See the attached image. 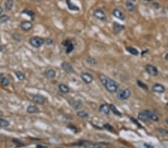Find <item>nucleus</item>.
Masks as SVG:
<instances>
[{
    "instance_id": "obj_24",
    "label": "nucleus",
    "mask_w": 168,
    "mask_h": 148,
    "mask_svg": "<svg viewBox=\"0 0 168 148\" xmlns=\"http://www.w3.org/2000/svg\"><path fill=\"white\" fill-rule=\"evenodd\" d=\"M58 89H59V91L63 94L69 93V90H70L69 86H67L65 84H60V85H58Z\"/></svg>"
},
{
    "instance_id": "obj_6",
    "label": "nucleus",
    "mask_w": 168,
    "mask_h": 148,
    "mask_svg": "<svg viewBox=\"0 0 168 148\" xmlns=\"http://www.w3.org/2000/svg\"><path fill=\"white\" fill-rule=\"evenodd\" d=\"M145 70L148 73V74H149L152 76H156L158 74V70L157 69V67L155 66L152 65V64H146V67H145Z\"/></svg>"
},
{
    "instance_id": "obj_34",
    "label": "nucleus",
    "mask_w": 168,
    "mask_h": 148,
    "mask_svg": "<svg viewBox=\"0 0 168 148\" xmlns=\"http://www.w3.org/2000/svg\"><path fill=\"white\" fill-rule=\"evenodd\" d=\"M12 142H14V144H15V145H16L17 147H23L24 146V144L22 142V141H20L19 139H16V138H13L12 139Z\"/></svg>"
},
{
    "instance_id": "obj_16",
    "label": "nucleus",
    "mask_w": 168,
    "mask_h": 148,
    "mask_svg": "<svg viewBox=\"0 0 168 148\" xmlns=\"http://www.w3.org/2000/svg\"><path fill=\"white\" fill-rule=\"evenodd\" d=\"M99 111L103 113L104 115H109V113L111 112V108H110V104L107 103H103L99 106Z\"/></svg>"
},
{
    "instance_id": "obj_10",
    "label": "nucleus",
    "mask_w": 168,
    "mask_h": 148,
    "mask_svg": "<svg viewBox=\"0 0 168 148\" xmlns=\"http://www.w3.org/2000/svg\"><path fill=\"white\" fill-rule=\"evenodd\" d=\"M81 78L87 84H91L93 81V76L91 75V73H87V72H82L81 73Z\"/></svg>"
},
{
    "instance_id": "obj_31",
    "label": "nucleus",
    "mask_w": 168,
    "mask_h": 148,
    "mask_svg": "<svg viewBox=\"0 0 168 148\" xmlns=\"http://www.w3.org/2000/svg\"><path fill=\"white\" fill-rule=\"evenodd\" d=\"M15 75H16L17 78L20 81H23L26 79L25 74L21 71H16L15 72Z\"/></svg>"
},
{
    "instance_id": "obj_30",
    "label": "nucleus",
    "mask_w": 168,
    "mask_h": 148,
    "mask_svg": "<svg viewBox=\"0 0 168 148\" xmlns=\"http://www.w3.org/2000/svg\"><path fill=\"white\" fill-rule=\"evenodd\" d=\"M10 20V17L7 14H2L0 16V23H5Z\"/></svg>"
},
{
    "instance_id": "obj_15",
    "label": "nucleus",
    "mask_w": 168,
    "mask_h": 148,
    "mask_svg": "<svg viewBox=\"0 0 168 148\" xmlns=\"http://www.w3.org/2000/svg\"><path fill=\"white\" fill-rule=\"evenodd\" d=\"M44 76L48 79H53L56 76V72L53 69H47L44 72Z\"/></svg>"
},
{
    "instance_id": "obj_17",
    "label": "nucleus",
    "mask_w": 168,
    "mask_h": 148,
    "mask_svg": "<svg viewBox=\"0 0 168 148\" xmlns=\"http://www.w3.org/2000/svg\"><path fill=\"white\" fill-rule=\"evenodd\" d=\"M124 29L125 26L122 24L119 23L114 22V23H113V29H114V32L115 34H119L123 30H124Z\"/></svg>"
},
{
    "instance_id": "obj_13",
    "label": "nucleus",
    "mask_w": 168,
    "mask_h": 148,
    "mask_svg": "<svg viewBox=\"0 0 168 148\" xmlns=\"http://www.w3.org/2000/svg\"><path fill=\"white\" fill-rule=\"evenodd\" d=\"M65 2L67 8L69 11H80V8L78 5H76L74 2H72V0H65Z\"/></svg>"
},
{
    "instance_id": "obj_2",
    "label": "nucleus",
    "mask_w": 168,
    "mask_h": 148,
    "mask_svg": "<svg viewBox=\"0 0 168 148\" xmlns=\"http://www.w3.org/2000/svg\"><path fill=\"white\" fill-rule=\"evenodd\" d=\"M73 146H78V147H84L85 148H102V144L99 143L93 142L91 141H84L81 140L77 142H75L72 144Z\"/></svg>"
},
{
    "instance_id": "obj_25",
    "label": "nucleus",
    "mask_w": 168,
    "mask_h": 148,
    "mask_svg": "<svg viewBox=\"0 0 168 148\" xmlns=\"http://www.w3.org/2000/svg\"><path fill=\"white\" fill-rule=\"evenodd\" d=\"M138 119L140 121H143V122H147V121H150L149 118L148 117V116L145 114L144 111L139 113L138 115Z\"/></svg>"
},
{
    "instance_id": "obj_40",
    "label": "nucleus",
    "mask_w": 168,
    "mask_h": 148,
    "mask_svg": "<svg viewBox=\"0 0 168 148\" xmlns=\"http://www.w3.org/2000/svg\"><path fill=\"white\" fill-rule=\"evenodd\" d=\"M37 148H46V146H44V145H41V144H38V145H37V147H36Z\"/></svg>"
},
{
    "instance_id": "obj_46",
    "label": "nucleus",
    "mask_w": 168,
    "mask_h": 148,
    "mask_svg": "<svg viewBox=\"0 0 168 148\" xmlns=\"http://www.w3.org/2000/svg\"><path fill=\"white\" fill-rule=\"evenodd\" d=\"M166 122H167V124H168V118L166 119Z\"/></svg>"
},
{
    "instance_id": "obj_42",
    "label": "nucleus",
    "mask_w": 168,
    "mask_h": 148,
    "mask_svg": "<svg viewBox=\"0 0 168 148\" xmlns=\"http://www.w3.org/2000/svg\"><path fill=\"white\" fill-rule=\"evenodd\" d=\"M3 77H4V75H3L2 73H0V80H1Z\"/></svg>"
},
{
    "instance_id": "obj_5",
    "label": "nucleus",
    "mask_w": 168,
    "mask_h": 148,
    "mask_svg": "<svg viewBox=\"0 0 168 148\" xmlns=\"http://www.w3.org/2000/svg\"><path fill=\"white\" fill-rule=\"evenodd\" d=\"M93 17H94L96 19L101 20V21H106L107 20L106 14H105V11H104L103 9H101V8L96 9V10L93 11Z\"/></svg>"
},
{
    "instance_id": "obj_35",
    "label": "nucleus",
    "mask_w": 168,
    "mask_h": 148,
    "mask_svg": "<svg viewBox=\"0 0 168 148\" xmlns=\"http://www.w3.org/2000/svg\"><path fill=\"white\" fill-rule=\"evenodd\" d=\"M13 39L17 40V41H21L22 40V36L19 35V34H14L13 35Z\"/></svg>"
},
{
    "instance_id": "obj_36",
    "label": "nucleus",
    "mask_w": 168,
    "mask_h": 148,
    "mask_svg": "<svg viewBox=\"0 0 168 148\" xmlns=\"http://www.w3.org/2000/svg\"><path fill=\"white\" fill-rule=\"evenodd\" d=\"M158 130V132H159V133L163 135H168V131L167 130V129H164L163 128H159Z\"/></svg>"
},
{
    "instance_id": "obj_33",
    "label": "nucleus",
    "mask_w": 168,
    "mask_h": 148,
    "mask_svg": "<svg viewBox=\"0 0 168 148\" xmlns=\"http://www.w3.org/2000/svg\"><path fill=\"white\" fill-rule=\"evenodd\" d=\"M1 84H2V86L6 87V86H8L9 84H10V82H9V79L7 78V77H3L2 79H1Z\"/></svg>"
},
{
    "instance_id": "obj_39",
    "label": "nucleus",
    "mask_w": 168,
    "mask_h": 148,
    "mask_svg": "<svg viewBox=\"0 0 168 148\" xmlns=\"http://www.w3.org/2000/svg\"><path fill=\"white\" fill-rule=\"evenodd\" d=\"M152 5H153V7H154L155 9H159L161 7V5L158 3V2H154L153 3H152Z\"/></svg>"
},
{
    "instance_id": "obj_26",
    "label": "nucleus",
    "mask_w": 168,
    "mask_h": 148,
    "mask_svg": "<svg viewBox=\"0 0 168 148\" xmlns=\"http://www.w3.org/2000/svg\"><path fill=\"white\" fill-rule=\"evenodd\" d=\"M126 49L127 52H129L131 55H134V56L138 55V54H139L138 50L137 49H135V48L132 47V46H127V47L126 48Z\"/></svg>"
},
{
    "instance_id": "obj_29",
    "label": "nucleus",
    "mask_w": 168,
    "mask_h": 148,
    "mask_svg": "<svg viewBox=\"0 0 168 148\" xmlns=\"http://www.w3.org/2000/svg\"><path fill=\"white\" fill-rule=\"evenodd\" d=\"M9 125H10L9 121L5 119L0 118V128H5V127H8Z\"/></svg>"
},
{
    "instance_id": "obj_47",
    "label": "nucleus",
    "mask_w": 168,
    "mask_h": 148,
    "mask_svg": "<svg viewBox=\"0 0 168 148\" xmlns=\"http://www.w3.org/2000/svg\"><path fill=\"white\" fill-rule=\"evenodd\" d=\"M130 1H132V2H135L136 0H130Z\"/></svg>"
},
{
    "instance_id": "obj_14",
    "label": "nucleus",
    "mask_w": 168,
    "mask_h": 148,
    "mask_svg": "<svg viewBox=\"0 0 168 148\" xmlns=\"http://www.w3.org/2000/svg\"><path fill=\"white\" fill-rule=\"evenodd\" d=\"M62 68L63 71L67 73H72L75 72L73 66L69 63H68V62H66V61H63V63L62 64Z\"/></svg>"
},
{
    "instance_id": "obj_37",
    "label": "nucleus",
    "mask_w": 168,
    "mask_h": 148,
    "mask_svg": "<svg viewBox=\"0 0 168 148\" xmlns=\"http://www.w3.org/2000/svg\"><path fill=\"white\" fill-rule=\"evenodd\" d=\"M44 43H46V45H52V44H53V40L50 38H48L44 40Z\"/></svg>"
},
{
    "instance_id": "obj_1",
    "label": "nucleus",
    "mask_w": 168,
    "mask_h": 148,
    "mask_svg": "<svg viewBox=\"0 0 168 148\" xmlns=\"http://www.w3.org/2000/svg\"><path fill=\"white\" fill-rule=\"evenodd\" d=\"M99 79L101 83L108 92L113 94L116 93L118 91L119 85L114 79H111L110 77L107 76L104 74H100L99 76Z\"/></svg>"
},
{
    "instance_id": "obj_4",
    "label": "nucleus",
    "mask_w": 168,
    "mask_h": 148,
    "mask_svg": "<svg viewBox=\"0 0 168 148\" xmlns=\"http://www.w3.org/2000/svg\"><path fill=\"white\" fill-rule=\"evenodd\" d=\"M131 94H132V91L130 89L125 88L120 91V92L117 94V97L120 100H126L131 97Z\"/></svg>"
},
{
    "instance_id": "obj_9",
    "label": "nucleus",
    "mask_w": 168,
    "mask_h": 148,
    "mask_svg": "<svg viewBox=\"0 0 168 148\" xmlns=\"http://www.w3.org/2000/svg\"><path fill=\"white\" fill-rule=\"evenodd\" d=\"M63 46L66 47V53L69 54L74 49V44H73V42L70 40H65L62 42Z\"/></svg>"
},
{
    "instance_id": "obj_48",
    "label": "nucleus",
    "mask_w": 168,
    "mask_h": 148,
    "mask_svg": "<svg viewBox=\"0 0 168 148\" xmlns=\"http://www.w3.org/2000/svg\"><path fill=\"white\" fill-rule=\"evenodd\" d=\"M107 148H110V147H107Z\"/></svg>"
},
{
    "instance_id": "obj_11",
    "label": "nucleus",
    "mask_w": 168,
    "mask_h": 148,
    "mask_svg": "<svg viewBox=\"0 0 168 148\" xmlns=\"http://www.w3.org/2000/svg\"><path fill=\"white\" fill-rule=\"evenodd\" d=\"M20 28L22 29V30L24 32H28L33 28V23L31 21L25 20V21H22L20 23Z\"/></svg>"
},
{
    "instance_id": "obj_45",
    "label": "nucleus",
    "mask_w": 168,
    "mask_h": 148,
    "mask_svg": "<svg viewBox=\"0 0 168 148\" xmlns=\"http://www.w3.org/2000/svg\"><path fill=\"white\" fill-rule=\"evenodd\" d=\"M165 58H166V60H167L168 61V54H167L166 56H165Z\"/></svg>"
},
{
    "instance_id": "obj_44",
    "label": "nucleus",
    "mask_w": 168,
    "mask_h": 148,
    "mask_svg": "<svg viewBox=\"0 0 168 148\" xmlns=\"http://www.w3.org/2000/svg\"><path fill=\"white\" fill-rule=\"evenodd\" d=\"M143 1H144V2H152V0H143Z\"/></svg>"
},
{
    "instance_id": "obj_41",
    "label": "nucleus",
    "mask_w": 168,
    "mask_h": 148,
    "mask_svg": "<svg viewBox=\"0 0 168 148\" xmlns=\"http://www.w3.org/2000/svg\"><path fill=\"white\" fill-rule=\"evenodd\" d=\"M2 12H3V8L0 6V16L2 14Z\"/></svg>"
},
{
    "instance_id": "obj_43",
    "label": "nucleus",
    "mask_w": 168,
    "mask_h": 148,
    "mask_svg": "<svg viewBox=\"0 0 168 148\" xmlns=\"http://www.w3.org/2000/svg\"><path fill=\"white\" fill-rule=\"evenodd\" d=\"M3 50V46L0 44V52H2Z\"/></svg>"
},
{
    "instance_id": "obj_7",
    "label": "nucleus",
    "mask_w": 168,
    "mask_h": 148,
    "mask_svg": "<svg viewBox=\"0 0 168 148\" xmlns=\"http://www.w3.org/2000/svg\"><path fill=\"white\" fill-rule=\"evenodd\" d=\"M113 16L116 17L117 19L120 20H122V21H124L126 20V15L121 10H120L119 8H114L112 11Z\"/></svg>"
},
{
    "instance_id": "obj_18",
    "label": "nucleus",
    "mask_w": 168,
    "mask_h": 148,
    "mask_svg": "<svg viewBox=\"0 0 168 148\" xmlns=\"http://www.w3.org/2000/svg\"><path fill=\"white\" fill-rule=\"evenodd\" d=\"M144 111L145 114L148 116V117L149 118L150 121H158V120H159V117H158V116L155 114V113L152 112V111H151L149 110H144Z\"/></svg>"
},
{
    "instance_id": "obj_23",
    "label": "nucleus",
    "mask_w": 168,
    "mask_h": 148,
    "mask_svg": "<svg viewBox=\"0 0 168 148\" xmlns=\"http://www.w3.org/2000/svg\"><path fill=\"white\" fill-rule=\"evenodd\" d=\"M22 14H26L27 16L31 18V20H34V18H35V16H36L35 13H34L33 11L28 10V9H25V10L22 11Z\"/></svg>"
},
{
    "instance_id": "obj_27",
    "label": "nucleus",
    "mask_w": 168,
    "mask_h": 148,
    "mask_svg": "<svg viewBox=\"0 0 168 148\" xmlns=\"http://www.w3.org/2000/svg\"><path fill=\"white\" fill-rule=\"evenodd\" d=\"M110 108H111V111H112L115 115H117L118 117L122 116V113L117 109V107L115 106L114 105L110 104Z\"/></svg>"
},
{
    "instance_id": "obj_8",
    "label": "nucleus",
    "mask_w": 168,
    "mask_h": 148,
    "mask_svg": "<svg viewBox=\"0 0 168 148\" xmlns=\"http://www.w3.org/2000/svg\"><path fill=\"white\" fill-rule=\"evenodd\" d=\"M32 100H33V102L36 104L38 105H43L46 102V98L42 96V95L40 94H33L32 95Z\"/></svg>"
},
{
    "instance_id": "obj_32",
    "label": "nucleus",
    "mask_w": 168,
    "mask_h": 148,
    "mask_svg": "<svg viewBox=\"0 0 168 148\" xmlns=\"http://www.w3.org/2000/svg\"><path fill=\"white\" fill-rule=\"evenodd\" d=\"M136 82H137V85H138L139 87L141 88L142 89H144V90H145V91H147V90H148V86H147V85L143 82L142 81H140V80H138V79Z\"/></svg>"
},
{
    "instance_id": "obj_12",
    "label": "nucleus",
    "mask_w": 168,
    "mask_h": 148,
    "mask_svg": "<svg viewBox=\"0 0 168 148\" xmlns=\"http://www.w3.org/2000/svg\"><path fill=\"white\" fill-rule=\"evenodd\" d=\"M152 91L155 92V93L163 94L165 92L166 88H165L164 85L160 84V83H156V84H154L153 86H152Z\"/></svg>"
},
{
    "instance_id": "obj_19",
    "label": "nucleus",
    "mask_w": 168,
    "mask_h": 148,
    "mask_svg": "<svg viewBox=\"0 0 168 148\" xmlns=\"http://www.w3.org/2000/svg\"><path fill=\"white\" fill-rule=\"evenodd\" d=\"M70 105H71L73 108L75 110H79V109H81V107L83 106V103H82V101L80 100H73L70 103Z\"/></svg>"
},
{
    "instance_id": "obj_28",
    "label": "nucleus",
    "mask_w": 168,
    "mask_h": 148,
    "mask_svg": "<svg viewBox=\"0 0 168 148\" xmlns=\"http://www.w3.org/2000/svg\"><path fill=\"white\" fill-rule=\"evenodd\" d=\"M77 115L78 117L83 119H86L89 117V114L85 111H77Z\"/></svg>"
},
{
    "instance_id": "obj_3",
    "label": "nucleus",
    "mask_w": 168,
    "mask_h": 148,
    "mask_svg": "<svg viewBox=\"0 0 168 148\" xmlns=\"http://www.w3.org/2000/svg\"><path fill=\"white\" fill-rule=\"evenodd\" d=\"M28 43L34 48H40L44 44V40L40 37H32L29 39Z\"/></svg>"
},
{
    "instance_id": "obj_22",
    "label": "nucleus",
    "mask_w": 168,
    "mask_h": 148,
    "mask_svg": "<svg viewBox=\"0 0 168 148\" xmlns=\"http://www.w3.org/2000/svg\"><path fill=\"white\" fill-rule=\"evenodd\" d=\"M126 7L127 10L129 11V12H134L135 9H136V7H135L134 4L132 1H126Z\"/></svg>"
},
{
    "instance_id": "obj_21",
    "label": "nucleus",
    "mask_w": 168,
    "mask_h": 148,
    "mask_svg": "<svg viewBox=\"0 0 168 148\" xmlns=\"http://www.w3.org/2000/svg\"><path fill=\"white\" fill-rule=\"evenodd\" d=\"M26 111L28 113V114H35V113H38L40 111L39 108H38L37 106H34V105H31V106H28L26 109Z\"/></svg>"
},
{
    "instance_id": "obj_20",
    "label": "nucleus",
    "mask_w": 168,
    "mask_h": 148,
    "mask_svg": "<svg viewBox=\"0 0 168 148\" xmlns=\"http://www.w3.org/2000/svg\"><path fill=\"white\" fill-rule=\"evenodd\" d=\"M14 5V0H5V9L8 11H10L13 9Z\"/></svg>"
},
{
    "instance_id": "obj_38",
    "label": "nucleus",
    "mask_w": 168,
    "mask_h": 148,
    "mask_svg": "<svg viewBox=\"0 0 168 148\" xmlns=\"http://www.w3.org/2000/svg\"><path fill=\"white\" fill-rule=\"evenodd\" d=\"M104 128H105L107 130L110 131V132H114V129H113V127L111 125L108 124V123H106V124L104 125Z\"/></svg>"
}]
</instances>
